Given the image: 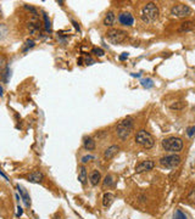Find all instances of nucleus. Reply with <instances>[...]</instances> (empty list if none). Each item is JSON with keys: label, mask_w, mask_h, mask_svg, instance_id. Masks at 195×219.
<instances>
[{"label": "nucleus", "mask_w": 195, "mask_h": 219, "mask_svg": "<svg viewBox=\"0 0 195 219\" xmlns=\"http://www.w3.org/2000/svg\"><path fill=\"white\" fill-rule=\"evenodd\" d=\"M133 127H134V124H133V118L128 117V118H125L123 120H121V122L117 124V127H116V134H117V136H118L121 140H126V139H128L129 135H131L132 131H133Z\"/></svg>", "instance_id": "1"}, {"label": "nucleus", "mask_w": 195, "mask_h": 219, "mask_svg": "<svg viewBox=\"0 0 195 219\" xmlns=\"http://www.w3.org/2000/svg\"><path fill=\"white\" fill-rule=\"evenodd\" d=\"M162 149L165 151H168V152H179L182 151L183 149V140L181 138H176V136H170V138H166L163 139L162 142Z\"/></svg>", "instance_id": "2"}, {"label": "nucleus", "mask_w": 195, "mask_h": 219, "mask_svg": "<svg viewBox=\"0 0 195 219\" xmlns=\"http://www.w3.org/2000/svg\"><path fill=\"white\" fill-rule=\"evenodd\" d=\"M159 17V8L154 3H148L141 9V20L145 23H150L157 20Z\"/></svg>", "instance_id": "3"}, {"label": "nucleus", "mask_w": 195, "mask_h": 219, "mask_svg": "<svg viewBox=\"0 0 195 219\" xmlns=\"http://www.w3.org/2000/svg\"><path fill=\"white\" fill-rule=\"evenodd\" d=\"M105 34H106L107 40H109L110 43L116 44V45H117V44H122L127 39V37H128V33H127L126 31L118 29V28H112V29L107 31Z\"/></svg>", "instance_id": "4"}, {"label": "nucleus", "mask_w": 195, "mask_h": 219, "mask_svg": "<svg viewBox=\"0 0 195 219\" xmlns=\"http://www.w3.org/2000/svg\"><path fill=\"white\" fill-rule=\"evenodd\" d=\"M136 142L138 145H140L144 149H151L155 145V140L152 138V135L148 133L146 130H139L136 134Z\"/></svg>", "instance_id": "5"}, {"label": "nucleus", "mask_w": 195, "mask_h": 219, "mask_svg": "<svg viewBox=\"0 0 195 219\" xmlns=\"http://www.w3.org/2000/svg\"><path fill=\"white\" fill-rule=\"evenodd\" d=\"M182 162V158L179 155H176V153H172V155H167V156H163L160 158V164L166 167V168H176L178 167Z\"/></svg>", "instance_id": "6"}, {"label": "nucleus", "mask_w": 195, "mask_h": 219, "mask_svg": "<svg viewBox=\"0 0 195 219\" xmlns=\"http://www.w3.org/2000/svg\"><path fill=\"white\" fill-rule=\"evenodd\" d=\"M171 13L176 17H188L193 13V10L184 4H177L171 9Z\"/></svg>", "instance_id": "7"}, {"label": "nucleus", "mask_w": 195, "mask_h": 219, "mask_svg": "<svg viewBox=\"0 0 195 219\" xmlns=\"http://www.w3.org/2000/svg\"><path fill=\"white\" fill-rule=\"evenodd\" d=\"M154 167H155V162H154V161H151V160H145V161H141L140 163H138L137 166H136V172H137V173L148 172V171H151Z\"/></svg>", "instance_id": "8"}, {"label": "nucleus", "mask_w": 195, "mask_h": 219, "mask_svg": "<svg viewBox=\"0 0 195 219\" xmlns=\"http://www.w3.org/2000/svg\"><path fill=\"white\" fill-rule=\"evenodd\" d=\"M118 22H120L122 26L131 27V26H133V23H134V17H133L132 13H129V12H121V13L118 15Z\"/></svg>", "instance_id": "9"}, {"label": "nucleus", "mask_w": 195, "mask_h": 219, "mask_svg": "<svg viewBox=\"0 0 195 219\" xmlns=\"http://www.w3.org/2000/svg\"><path fill=\"white\" fill-rule=\"evenodd\" d=\"M118 151H120V146H117V145H111V146H109V147L104 151V158H105L106 161H109V160L114 158L116 155L118 153Z\"/></svg>", "instance_id": "10"}, {"label": "nucleus", "mask_w": 195, "mask_h": 219, "mask_svg": "<svg viewBox=\"0 0 195 219\" xmlns=\"http://www.w3.org/2000/svg\"><path fill=\"white\" fill-rule=\"evenodd\" d=\"M27 179L31 181V183H42L43 179H44V174L40 172V171H33L32 173H29Z\"/></svg>", "instance_id": "11"}, {"label": "nucleus", "mask_w": 195, "mask_h": 219, "mask_svg": "<svg viewBox=\"0 0 195 219\" xmlns=\"http://www.w3.org/2000/svg\"><path fill=\"white\" fill-rule=\"evenodd\" d=\"M17 190L20 191V195H21V198H22L23 203H24L27 207H29V206H31V197L28 195L27 190L21 185H17Z\"/></svg>", "instance_id": "12"}, {"label": "nucleus", "mask_w": 195, "mask_h": 219, "mask_svg": "<svg viewBox=\"0 0 195 219\" xmlns=\"http://www.w3.org/2000/svg\"><path fill=\"white\" fill-rule=\"evenodd\" d=\"M115 20H116L115 12H114V11H109V12L105 15V17H104L103 24L106 26V27H111V26L115 23Z\"/></svg>", "instance_id": "13"}, {"label": "nucleus", "mask_w": 195, "mask_h": 219, "mask_svg": "<svg viewBox=\"0 0 195 219\" xmlns=\"http://www.w3.org/2000/svg\"><path fill=\"white\" fill-rule=\"evenodd\" d=\"M78 180L80 181L82 185H85L87 184V180H88V174H87V169L84 166H80L78 168Z\"/></svg>", "instance_id": "14"}, {"label": "nucleus", "mask_w": 195, "mask_h": 219, "mask_svg": "<svg viewBox=\"0 0 195 219\" xmlns=\"http://www.w3.org/2000/svg\"><path fill=\"white\" fill-rule=\"evenodd\" d=\"M89 180H90V184L93 186H96L100 181H101V174L99 171H93L92 173L89 174Z\"/></svg>", "instance_id": "15"}, {"label": "nucleus", "mask_w": 195, "mask_h": 219, "mask_svg": "<svg viewBox=\"0 0 195 219\" xmlns=\"http://www.w3.org/2000/svg\"><path fill=\"white\" fill-rule=\"evenodd\" d=\"M83 147L85 150H88V151H93L95 149V141H94V139L90 138V136L84 138L83 139Z\"/></svg>", "instance_id": "16"}, {"label": "nucleus", "mask_w": 195, "mask_h": 219, "mask_svg": "<svg viewBox=\"0 0 195 219\" xmlns=\"http://www.w3.org/2000/svg\"><path fill=\"white\" fill-rule=\"evenodd\" d=\"M114 200H115V196H114V194H111V192H106L103 197V206L104 207H110L111 205H112V202H114Z\"/></svg>", "instance_id": "17"}, {"label": "nucleus", "mask_w": 195, "mask_h": 219, "mask_svg": "<svg viewBox=\"0 0 195 219\" xmlns=\"http://www.w3.org/2000/svg\"><path fill=\"white\" fill-rule=\"evenodd\" d=\"M195 28V23L192 21H185L183 23H181V28L179 32H190Z\"/></svg>", "instance_id": "18"}, {"label": "nucleus", "mask_w": 195, "mask_h": 219, "mask_svg": "<svg viewBox=\"0 0 195 219\" xmlns=\"http://www.w3.org/2000/svg\"><path fill=\"white\" fill-rule=\"evenodd\" d=\"M112 184H114V176H112V175H106V176H105V179H104L103 187H104V189L110 187Z\"/></svg>", "instance_id": "19"}, {"label": "nucleus", "mask_w": 195, "mask_h": 219, "mask_svg": "<svg viewBox=\"0 0 195 219\" xmlns=\"http://www.w3.org/2000/svg\"><path fill=\"white\" fill-rule=\"evenodd\" d=\"M172 219H188V217L185 216V213H183L181 209H176V212L173 213Z\"/></svg>", "instance_id": "20"}, {"label": "nucleus", "mask_w": 195, "mask_h": 219, "mask_svg": "<svg viewBox=\"0 0 195 219\" xmlns=\"http://www.w3.org/2000/svg\"><path fill=\"white\" fill-rule=\"evenodd\" d=\"M140 83H141V85H143V87L148 88V89H149V88L154 87V83H152V80H151V79H149V78H146V79H141V82H140Z\"/></svg>", "instance_id": "21"}, {"label": "nucleus", "mask_w": 195, "mask_h": 219, "mask_svg": "<svg viewBox=\"0 0 195 219\" xmlns=\"http://www.w3.org/2000/svg\"><path fill=\"white\" fill-rule=\"evenodd\" d=\"M43 18H44V26H45V29L46 31H50L51 24H50V20H49V17H48V15H46L45 12L43 13Z\"/></svg>", "instance_id": "22"}, {"label": "nucleus", "mask_w": 195, "mask_h": 219, "mask_svg": "<svg viewBox=\"0 0 195 219\" xmlns=\"http://www.w3.org/2000/svg\"><path fill=\"white\" fill-rule=\"evenodd\" d=\"M92 54H94L95 56H99V57H101V56H104L105 51H104L101 48H94V49L92 50Z\"/></svg>", "instance_id": "23"}, {"label": "nucleus", "mask_w": 195, "mask_h": 219, "mask_svg": "<svg viewBox=\"0 0 195 219\" xmlns=\"http://www.w3.org/2000/svg\"><path fill=\"white\" fill-rule=\"evenodd\" d=\"M33 46H34V40H27V42H26V45L22 48V51L26 53L28 49H31V48H33Z\"/></svg>", "instance_id": "24"}, {"label": "nucleus", "mask_w": 195, "mask_h": 219, "mask_svg": "<svg viewBox=\"0 0 195 219\" xmlns=\"http://www.w3.org/2000/svg\"><path fill=\"white\" fill-rule=\"evenodd\" d=\"M184 106H185V102H183V101H179L178 104L176 102V104L171 105V109H182Z\"/></svg>", "instance_id": "25"}, {"label": "nucleus", "mask_w": 195, "mask_h": 219, "mask_svg": "<svg viewBox=\"0 0 195 219\" xmlns=\"http://www.w3.org/2000/svg\"><path fill=\"white\" fill-rule=\"evenodd\" d=\"M5 66H6V62H5V59L0 56V76L3 74L4 69H5Z\"/></svg>", "instance_id": "26"}, {"label": "nucleus", "mask_w": 195, "mask_h": 219, "mask_svg": "<svg viewBox=\"0 0 195 219\" xmlns=\"http://www.w3.org/2000/svg\"><path fill=\"white\" fill-rule=\"evenodd\" d=\"M24 9H27L28 11H31V12H32L34 16H37V15H38V11H37V9H35V8H33V6H31V5H27V4H26V5H24Z\"/></svg>", "instance_id": "27"}, {"label": "nucleus", "mask_w": 195, "mask_h": 219, "mask_svg": "<svg viewBox=\"0 0 195 219\" xmlns=\"http://www.w3.org/2000/svg\"><path fill=\"white\" fill-rule=\"evenodd\" d=\"M92 160H94V156H90V155H87V156L82 157V163H87V162L92 161Z\"/></svg>", "instance_id": "28"}, {"label": "nucleus", "mask_w": 195, "mask_h": 219, "mask_svg": "<svg viewBox=\"0 0 195 219\" xmlns=\"http://www.w3.org/2000/svg\"><path fill=\"white\" fill-rule=\"evenodd\" d=\"M187 134H188V136H193V135L195 134V125L189 127V128L187 129Z\"/></svg>", "instance_id": "29"}, {"label": "nucleus", "mask_w": 195, "mask_h": 219, "mask_svg": "<svg viewBox=\"0 0 195 219\" xmlns=\"http://www.w3.org/2000/svg\"><path fill=\"white\" fill-rule=\"evenodd\" d=\"M189 200H192V201H195V190H193L190 194H189Z\"/></svg>", "instance_id": "30"}, {"label": "nucleus", "mask_w": 195, "mask_h": 219, "mask_svg": "<svg viewBox=\"0 0 195 219\" xmlns=\"http://www.w3.org/2000/svg\"><path fill=\"white\" fill-rule=\"evenodd\" d=\"M22 213H23L22 208L18 206V207H17V213H16V216H17V217H21V216H22Z\"/></svg>", "instance_id": "31"}, {"label": "nucleus", "mask_w": 195, "mask_h": 219, "mask_svg": "<svg viewBox=\"0 0 195 219\" xmlns=\"http://www.w3.org/2000/svg\"><path fill=\"white\" fill-rule=\"evenodd\" d=\"M127 57H128V54H127V53H122V55L120 56V60H121V61H125Z\"/></svg>", "instance_id": "32"}, {"label": "nucleus", "mask_w": 195, "mask_h": 219, "mask_svg": "<svg viewBox=\"0 0 195 219\" xmlns=\"http://www.w3.org/2000/svg\"><path fill=\"white\" fill-rule=\"evenodd\" d=\"M0 175H3V176H4V178H5V179H6V180H8V181H9V178H8V175L5 174V173H4V172H3V171H1V169H0Z\"/></svg>", "instance_id": "33"}, {"label": "nucleus", "mask_w": 195, "mask_h": 219, "mask_svg": "<svg viewBox=\"0 0 195 219\" xmlns=\"http://www.w3.org/2000/svg\"><path fill=\"white\" fill-rule=\"evenodd\" d=\"M72 24L74 26V28H76V29H78V31H80V26H78V23H77V22L72 21Z\"/></svg>", "instance_id": "34"}, {"label": "nucleus", "mask_w": 195, "mask_h": 219, "mask_svg": "<svg viewBox=\"0 0 195 219\" xmlns=\"http://www.w3.org/2000/svg\"><path fill=\"white\" fill-rule=\"evenodd\" d=\"M132 77H140V73H137V74L136 73H132Z\"/></svg>", "instance_id": "35"}, {"label": "nucleus", "mask_w": 195, "mask_h": 219, "mask_svg": "<svg viewBox=\"0 0 195 219\" xmlns=\"http://www.w3.org/2000/svg\"><path fill=\"white\" fill-rule=\"evenodd\" d=\"M1 95H3V87L0 85V96H1Z\"/></svg>", "instance_id": "36"}, {"label": "nucleus", "mask_w": 195, "mask_h": 219, "mask_svg": "<svg viewBox=\"0 0 195 219\" xmlns=\"http://www.w3.org/2000/svg\"><path fill=\"white\" fill-rule=\"evenodd\" d=\"M0 16H1V15H0Z\"/></svg>", "instance_id": "37"}]
</instances>
